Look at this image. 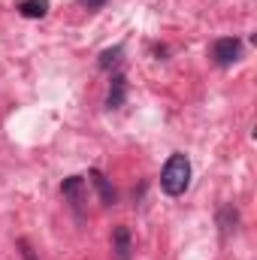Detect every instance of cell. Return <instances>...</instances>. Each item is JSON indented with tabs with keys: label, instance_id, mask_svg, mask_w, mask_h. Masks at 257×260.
Wrapping results in <instances>:
<instances>
[{
	"label": "cell",
	"instance_id": "obj_5",
	"mask_svg": "<svg viewBox=\"0 0 257 260\" xmlns=\"http://www.w3.org/2000/svg\"><path fill=\"white\" fill-rule=\"evenodd\" d=\"M127 100V79L124 76H112L109 94H106V109H121Z\"/></svg>",
	"mask_w": 257,
	"mask_h": 260
},
{
	"label": "cell",
	"instance_id": "obj_1",
	"mask_svg": "<svg viewBox=\"0 0 257 260\" xmlns=\"http://www.w3.org/2000/svg\"><path fill=\"white\" fill-rule=\"evenodd\" d=\"M188 188H191V160L188 154L176 151L160 170V191L167 197H182Z\"/></svg>",
	"mask_w": 257,
	"mask_h": 260
},
{
	"label": "cell",
	"instance_id": "obj_6",
	"mask_svg": "<svg viewBox=\"0 0 257 260\" xmlns=\"http://www.w3.org/2000/svg\"><path fill=\"white\" fill-rule=\"evenodd\" d=\"M112 251H115V260H130L133 245H130V230L124 224H118L115 233H112Z\"/></svg>",
	"mask_w": 257,
	"mask_h": 260
},
{
	"label": "cell",
	"instance_id": "obj_2",
	"mask_svg": "<svg viewBox=\"0 0 257 260\" xmlns=\"http://www.w3.org/2000/svg\"><path fill=\"white\" fill-rule=\"evenodd\" d=\"M209 55H212V61L218 67H233L242 58V43H239L236 37H218V40L212 43Z\"/></svg>",
	"mask_w": 257,
	"mask_h": 260
},
{
	"label": "cell",
	"instance_id": "obj_9",
	"mask_svg": "<svg viewBox=\"0 0 257 260\" xmlns=\"http://www.w3.org/2000/svg\"><path fill=\"white\" fill-rule=\"evenodd\" d=\"M79 3H82L85 9H100V6H106L109 0H79Z\"/></svg>",
	"mask_w": 257,
	"mask_h": 260
},
{
	"label": "cell",
	"instance_id": "obj_10",
	"mask_svg": "<svg viewBox=\"0 0 257 260\" xmlns=\"http://www.w3.org/2000/svg\"><path fill=\"white\" fill-rule=\"evenodd\" d=\"M18 248H21V254H24V260H37V254H34V251H30V245H27V242H24V239H21V242H18Z\"/></svg>",
	"mask_w": 257,
	"mask_h": 260
},
{
	"label": "cell",
	"instance_id": "obj_8",
	"mask_svg": "<svg viewBox=\"0 0 257 260\" xmlns=\"http://www.w3.org/2000/svg\"><path fill=\"white\" fill-rule=\"evenodd\" d=\"M121 55H124V46H115V49H106L103 55H100V61H97V67L100 70H112V67L121 61Z\"/></svg>",
	"mask_w": 257,
	"mask_h": 260
},
{
	"label": "cell",
	"instance_id": "obj_4",
	"mask_svg": "<svg viewBox=\"0 0 257 260\" xmlns=\"http://www.w3.org/2000/svg\"><path fill=\"white\" fill-rule=\"evenodd\" d=\"M88 179H91V185L97 188V194H100V203H103V206H115L118 194H115V188L109 185V179H106L100 170H91V173H88Z\"/></svg>",
	"mask_w": 257,
	"mask_h": 260
},
{
	"label": "cell",
	"instance_id": "obj_3",
	"mask_svg": "<svg viewBox=\"0 0 257 260\" xmlns=\"http://www.w3.org/2000/svg\"><path fill=\"white\" fill-rule=\"evenodd\" d=\"M82 188H85V179L82 176H70V179H64V185H61V194L70 200V206L76 209V215H82Z\"/></svg>",
	"mask_w": 257,
	"mask_h": 260
},
{
	"label": "cell",
	"instance_id": "obj_7",
	"mask_svg": "<svg viewBox=\"0 0 257 260\" xmlns=\"http://www.w3.org/2000/svg\"><path fill=\"white\" fill-rule=\"evenodd\" d=\"M15 9H18L21 18H46L49 15V0H21Z\"/></svg>",
	"mask_w": 257,
	"mask_h": 260
}]
</instances>
